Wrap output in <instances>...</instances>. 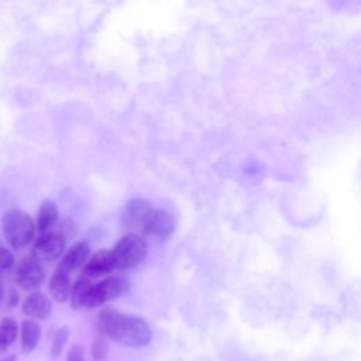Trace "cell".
<instances>
[{
    "mask_svg": "<svg viewBox=\"0 0 361 361\" xmlns=\"http://www.w3.org/2000/svg\"><path fill=\"white\" fill-rule=\"evenodd\" d=\"M107 353H109V348H107L106 341H103V340L99 338V340H96V341L93 343V345H92V355H93V358H94L96 361L106 358Z\"/></svg>",
    "mask_w": 361,
    "mask_h": 361,
    "instance_id": "20",
    "label": "cell"
},
{
    "mask_svg": "<svg viewBox=\"0 0 361 361\" xmlns=\"http://www.w3.org/2000/svg\"><path fill=\"white\" fill-rule=\"evenodd\" d=\"M71 289L72 286L69 275L61 269H56L49 281V293L52 299L56 302H65L71 295Z\"/></svg>",
    "mask_w": 361,
    "mask_h": 361,
    "instance_id": "13",
    "label": "cell"
},
{
    "mask_svg": "<svg viewBox=\"0 0 361 361\" xmlns=\"http://www.w3.org/2000/svg\"><path fill=\"white\" fill-rule=\"evenodd\" d=\"M69 340V329L66 326L58 329L54 334L52 343H51V354L52 357H59Z\"/></svg>",
    "mask_w": 361,
    "mask_h": 361,
    "instance_id": "17",
    "label": "cell"
},
{
    "mask_svg": "<svg viewBox=\"0 0 361 361\" xmlns=\"http://www.w3.org/2000/svg\"><path fill=\"white\" fill-rule=\"evenodd\" d=\"M18 324L13 317H6L0 323V348H8L17 338Z\"/></svg>",
    "mask_w": 361,
    "mask_h": 361,
    "instance_id": "16",
    "label": "cell"
},
{
    "mask_svg": "<svg viewBox=\"0 0 361 361\" xmlns=\"http://www.w3.org/2000/svg\"><path fill=\"white\" fill-rule=\"evenodd\" d=\"M3 234L10 247L20 250L32 241L35 234L34 220L23 210L11 209L1 219Z\"/></svg>",
    "mask_w": 361,
    "mask_h": 361,
    "instance_id": "2",
    "label": "cell"
},
{
    "mask_svg": "<svg viewBox=\"0 0 361 361\" xmlns=\"http://www.w3.org/2000/svg\"><path fill=\"white\" fill-rule=\"evenodd\" d=\"M66 361H85V347L79 343H73L68 350Z\"/></svg>",
    "mask_w": 361,
    "mask_h": 361,
    "instance_id": "19",
    "label": "cell"
},
{
    "mask_svg": "<svg viewBox=\"0 0 361 361\" xmlns=\"http://www.w3.org/2000/svg\"><path fill=\"white\" fill-rule=\"evenodd\" d=\"M16 360H17L16 354H8V355H6L1 361H16Z\"/></svg>",
    "mask_w": 361,
    "mask_h": 361,
    "instance_id": "21",
    "label": "cell"
},
{
    "mask_svg": "<svg viewBox=\"0 0 361 361\" xmlns=\"http://www.w3.org/2000/svg\"><path fill=\"white\" fill-rule=\"evenodd\" d=\"M99 329L110 340L124 347L140 348L152 340V330L144 319L110 309L100 313Z\"/></svg>",
    "mask_w": 361,
    "mask_h": 361,
    "instance_id": "1",
    "label": "cell"
},
{
    "mask_svg": "<svg viewBox=\"0 0 361 361\" xmlns=\"http://www.w3.org/2000/svg\"><path fill=\"white\" fill-rule=\"evenodd\" d=\"M1 299H3V286L0 283V302H1Z\"/></svg>",
    "mask_w": 361,
    "mask_h": 361,
    "instance_id": "22",
    "label": "cell"
},
{
    "mask_svg": "<svg viewBox=\"0 0 361 361\" xmlns=\"http://www.w3.org/2000/svg\"><path fill=\"white\" fill-rule=\"evenodd\" d=\"M92 279L86 278V276H80L75 285L71 289V306L72 309H82L86 307V300L89 296V290L92 288Z\"/></svg>",
    "mask_w": 361,
    "mask_h": 361,
    "instance_id": "15",
    "label": "cell"
},
{
    "mask_svg": "<svg viewBox=\"0 0 361 361\" xmlns=\"http://www.w3.org/2000/svg\"><path fill=\"white\" fill-rule=\"evenodd\" d=\"M147 251L148 245L140 234L128 233L123 235L111 251L114 259V269L127 271L137 267L145 258Z\"/></svg>",
    "mask_w": 361,
    "mask_h": 361,
    "instance_id": "3",
    "label": "cell"
},
{
    "mask_svg": "<svg viewBox=\"0 0 361 361\" xmlns=\"http://www.w3.org/2000/svg\"><path fill=\"white\" fill-rule=\"evenodd\" d=\"M58 207L54 202L51 200H45L39 210H38V216H37V227L41 233L45 231H51L52 226L56 223L58 220Z\"/></svg>",
    "mask_w": 361,
    "mask_h": 361,
    "instance_id": "14",
    "label": "cell"
},
{
    "mask_svg": "<svg viewBox=\"0 0 361 361\" xmlns=\"http://www.w3.org/2000/svg\"><path fill=\"white\" fill-rule=\"evenodd\" d=\"M23 313L30 317V320H45L52 313V302L42 292L30 293L23 303Z\"/></svg>",
    "mask_w": 361,
    "mask_h": 361,
    "instance_id": "9",
    "label": "cell"
},
{
    "mask_svg": "<svg viewBox=\"0 0 361 361\" xmlns=\"http://www.w3.org/2000/svg\"><path fill=\"white\" fill-rule=\"evenodd\" d=\"M65 248L63 237L56 231H45L42 233L34 243L32 247V258L38 262L54 261L62 255Z\"/></svg>",
    "mask_w": 361,
    "mask_h": 361,
    "instance_id": "5",
    "label": "cell"
},
{
    "mask_svg": "<svg viewBox=\"0 0 361 361\" xmlns=\"http://www.w3.org/2000/svg\"><path fill=\"white\" fill-rule=\"evenodd\" d=\"M128 289L127 279L121 276H109L97 283H92L89 296L86 300V307H97L113 299H117Z\"/></svg>",
    "mask_w": 361,
    "mask_h": 361,
    "instance_id": "4",
    "label": "cell"
},
{
    "mask_svg": "<svg viewBox=\"0 0 361 361\" xmlns=\"http://www.w3.org/2000/svg\"><path fill=\"white\" fill-rule=\"evenodd\" d=\"M89 257H90V245L85 241H79L65 252L58 269L69 275L71 272H75L76 269L83 267L87 262Z\"/></svg>",
    "mask_w": 361,
    "mask_h": 361,
    "instance_id": "11",
    "label": "cell"
},
{
    "mask_svg": "<svg viewBox=\"0 0 361 361\" xmlns=\"http://www.w3.org/2000/svg\"><path fill=\"white\" fill-rule=\"evenodd\" d=\"M173 228H175L173 217L162 209H154L145 226L144 234L152 235L157 240L164 241L172 235Z\"/></svg>",
    "mask_w": 361,
    "mask_h": 361,
    "instance_id": "8",
    "label": "cell"
},
{
    "mask_svg": "<svg viewBox=\"0 0 361 361\" xmlns=\"http://www.w3.org/2000/svg\"><path fill=\"white\" fill-rule=\"evenodd\" d=\"M113 269H114V259H113L111 251L100 250L89 257L83 268V276L89 279H94L97 276L111 272Z\"/></svg>",
    "mask_w": 361,
    "mask_h": 361,
    "instance_id": "10",
    "label": "cell"
},
{
    "mask_svg": "<svg viewBox=\"0 0 361 361\" xmlns=\"http://www.w3.org/2000/svg\"><path fill=\"white\" fill-rule=\"evenodd\" d=\"M45 279V271L34 258L23 259L16 271V282L21 289L32 290L37 289Z\"/></svg>",
    "mask_w": 361,
    "mask_h": 361,
    "instance_id": "7",
    "label": "cell"
},
{
    "mask_svg": "<svg viewBox=\"0 0 361 361\" xmlns=\"http://www.w3.org/2000/svg\"><path fill=\"white\" fill-rule=\"evenodd\" d=\"M154 207L149 204V202L144 199H133L127 203L124 213H123V223L127 228L133 230L134 234L141 233L144 234L145 226L148 223V219L152 213Z\"/></svg>",
    "mask_w": 361,
    "mask_h": 361,
    "instance_id": "6",
    "label": "cell"
},
{
    "mask_svg": "<svg viewBox=\"0 0 361 361\" xmlns=\"http://www.w3.org/2000/svg\"><path fill=\"white\" fill-rule=\"evenodd\" d=\"M21 351L24 354L32 353L41 340V326L34 320H24L21 323Z\"/></svg>",
    "mask_w": 361,
    "mask_h": 361,
    "instance_id": "12",
    "label": "cell"
},
{
    "mask_svg": "<svg viewBox=\"0 0 361 361\" xmlns=\"http://www.w3.org/2000/svg\"><path fill=\"white\" fill-rule=\"evenodd\" d=\"M14 267V257L11 251L0 244V276L11 271Z\"/></svg>",
    "mask_w": 361,
    "mask_h": 361,
    "instance_id": "18",
    "label": "cell"
}]
</instances>
